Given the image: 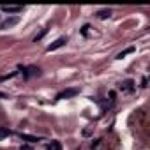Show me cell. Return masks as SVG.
Returning a JSON list of instances; mask_svg holds the SVG:
<instances>
[{
	"instance_id": "1",
	"label": "cell",
	"mask_w": 150,
	"mask_h": 150,
	"mask_svg": "<svg viewBox=\"0 0 150 150\" xmlns=\"http://www.w3.org/2000/svg\"><path fill=\"white\" fill-rule=\"evenodd\" d=\"M20 23V18L18 16H13V18H7V20H4L2 23H0V30H7V28H11V27H14V25H18Z\"/></svg>"
},
{
	"instance_id": "2",
	"label": "cell",
	"mask_w": 150,
	"mask_h": 150,
	"mask_svg": "<svg viewBox=\"0 0 150 150\" xmlns=\"http://www.w3.org/2000/svg\"><path fill=\"white\" fill-rule=\"evenodd\" d=\"M80 94V88H67V90H64V92H60L58 96H57V99L60 101V99H69V97H74V96H78Z\"/></svg>"
},
{
	"instance_id": "3",
	"label": "cell",
	"mask_w": 150,
	"mask_h": 150,
	"mask_svg": "<svg viewBox=\"0 0 150 150\" xmlns=\"http://www.w3.org/2000/svg\"><path fill=\"white\" fill-rule=\"evenodd\" d=\"M65 42H67V39H65V37H58L55 42H51V44L46 48V51H55V50H58V48L65 46Z\"/></svg>"
},
{
	"instance_id": "4",
	"label": "cell",
	"mask_w": 150,
	"mask_h": 150,
	"mask_svg": "<svg viewBox=\"0 0 150 150\" xmlns=\"http://www.w3.org/2000/svg\"><path fill=\"white\" fill-rule=\"evenodd\" d=\"M2 11L4 13H21L23 7L21 6H2Z\"/></svg>"
},
{
	"instance_id": "5",
	"label": "cell",
	"mask_w": 150,
	"mask_h": 150,
	"mask_svg": "<svg viewBox=\"0 0 150 150\" xmlns=\"http://www.w3.org/2000/svg\"><path fill=\"white\" fill-rule=\"evenodd\" d=\"M34 74H39V69L37 67H28V69H23V76L25 78H30Z\"/></svg>"
},
{
	"instance_id": "6",
	"label": "cell",
	"mask_w": 150,
	"mask_h": 150,
	"mask_svg": "<svg viewBox=\"0 0 150 150\" xmlns=\"http://www.w3.org/2000/svg\"><path fill=\"white\" fill-rule=\"evenodd\" d=\"M110 16H111V9H101V11H97V18H101V20H106Z\"/></svg>"
},
{
	"instance_id": "7",
	"label": "cell",
	"mask_w": 150,
	"mask_h": 150,
	"mask_svg": "<svg viewBox=\"0 0 150 150\" xmlns=\"http://www.w3.org/2000/svg\"><path fill=\"white\" fill-rule=\"evenodd\" d=\"M134 50H136V48H134V46H131V48H127V50H124V51H120V53L117 55V58H118V60H122V58H124L125 55H129V53H132Z\"/></svg>"
},
{
	"instance_id": "8",
	"label": "cell",
	"mask_w": 150,
	"mask_h": 150,
	"mask_svg": "<svg viewBox=\"0 0 150 150\" xmlns=\"http://www.w3.org/2000/svg\"><path fill=\"white\" fill-rule=\"evenodd\" d=\"M20 138H21V139H25V141H28V143H34V141H39V139H41V138L30 136V134H20Z\"/></svg>"
},
{
	"instance_id": "9",
	"label": "cell",
	"mask_w": 150,
	"mask_h": 150,
	"mask_svg": "<svg viewBox=\"0 0 150 150\" xmlns=\"http://www.w3.org/2000/svg\"><path fill=\"white\" fill-rule=\"evenodd\" d=\"M122 88H124V90H132V88H134V81H132V80H125V81L122 83Z\"/></svg>"
},
{
	"instance_id": "10",
	"label": "cell",
	"mask_w": 150,
	"mask_h": 150,
	"mask_svg": "<svg viewBox=\"0 0 150 150\" xmlns=\"http://www.w3.org/2000/svg\"><path fill=\"white\" fill-rule=\"evenodd\" d=\"M7 136H11V131L6 129V127H0V139H4V138H7Z\"/></svg>"
},
{
	"instance_id": "11",
	"label": "cell",
	"mask_w": 150,
	"mask_h": 150,
	"mask_svg": "<svg viewBox=\"0 0 150 150\" xmlns=\"http://www.w3.org/2000/svg\"><path fill=\"white\" fill-rule=\"evenodd\" d=\"M48 150H62V146H60L58 141H51V145L48 146Z\"/></svg>"
},
{
	"instance_id": "12",
	"label": "cell",
	"mask_w": 150,
	"mask_h": 150,
	"mask_svg": "<svg viewBox=\"0 0 150 150\" xmlns=\"http://www.w3.org/2000/svg\"><path fill=\"white\" fill-rule=\"evenodd\" d=\"M46 32H48V28H42V30H41V34H37V35H35V39H34V41H35V42H37V41H41V39H42V37H44V35H46Z\"/></svg>"
},
{
	"instance_id": "13",
	"label": "cell",
	"mask_w": 150,
	"mask_h": 150,
	"mask_svg": "<svg viewBox=\"0 0 150 150\" xmlns=\"http://www.w3.org/2000/svg\"><path fill=\"white\" fill-rule=\"evenodd\" d=\"M16 74H18V72L14 71V72H11V74H6V76H0V81H4V80H9V78H14Z\"/></svg>"
},
{
	"instance_id": "14",
	"label": "cell",
	"mask_w": 150,
	"mask_h": 150,
	"mask_svg": "<svg viewBox=\"0 0 150 150\" xmlns=\"http://www.w3.org/2000/svg\"><path fill=\"white\" fill-rule=\"evenodd\" d=\"M21 150H32V148H30V146H27V145H25V146H21Z\"/></svg>"
},
{
	"instance_id": "15",
	"label": "cell",
	"mask_w": 150,
	"mask_h": 150,
	"mask_svg": "<svg viewBox=\"0 0 150 150\" xmlns=\"http://www.w3.org/2000/svg\"><path fill=\"white\" fill-rule=\"evenodd\" d=\"M0 97H6V94H2V92H0Z\"/></svg>"
}]
</instances>
